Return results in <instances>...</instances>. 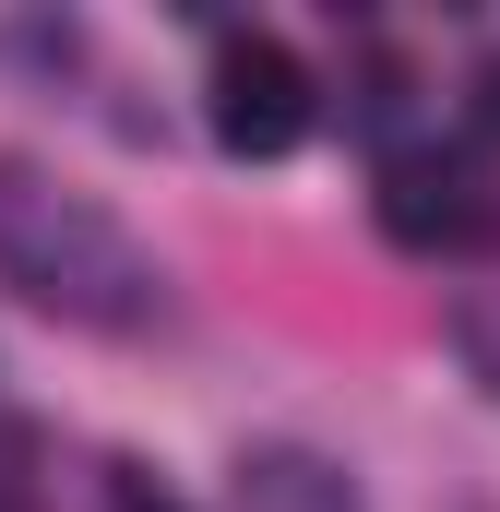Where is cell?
Masks as SVG:
<instances>
[{
	"label": "cell",
	"instance_id": "5b68a950",
	"mask_svg": "<svg viewBox=\"0 0 500 512\" xmlns=\"http://www.w3.org/2000/svg\"><path fill=\"white\" fill-rule=\"evenodd\" d=\"M24 465H36V441H24V429H0V512H24Z\"/></svg>",
	"mask_w": 500,
	"mask_h": 512
},
{
	"label": "cell",
	"instance_id": "8992f818",
	"mask_svg": "<svg viewBox=\"0 0 500 512\" xmlns=\"http://www.w3.org/2000/svg\"><path fill=\"white\" fill-rule=\"evenodd\" d=\"M477 131H489V143H500V60H489V72H477Z\"/></svg>",
	"mask_w": 500,
	"mask_h": 512
},
{
	"label": "cell",
	"instance_id": "3957f363",
	"mask_svg": "<svg viewBox=\"0 0 500 512\" xmlns=\"http://www.w3.org/2000/svg\"><path fill=\"white\" fill-rule=\"evenodd\" d=\"M381 239L393 251H465L489 239V191L465 155H393L381 167Z\"/></svg>",
	"mask_w": 500,
	"mask_h": 512
},
{
	"label": "cell",
	"instance_id": "277c9868",
	"mask_svg": "<svg viewBox=\"0 0 500 512\" xmlns=\"http://www.w3.org/2000/svg\"><path fill=\"white\" fill-rule=\"evenodd\" d=\"M239 512H358V501H346V477L322 453H250L239 465Z\"/></svg>",
	"mask_w": 500,
	"mask_h": 512
},
{
	"label": "cell",
	"instance_id": "6da1fadb",
	"mask_svg": "<svg viewBox=\"0 0 500 512\" xmlns=\"http://www.w3.org/2000/svg\"><path fill=\"white\" fill-rule=\"evenodd\" d=\"M0 262L24 274V298H48V310H72V322H131L143 286H155L120 227L84 215V203H60V191L0 203Z\"/></svg>",
	"mask_w": 500,
	"mask_h": 512
},
{
	"label": "cell",
	"instance_id": "7a4b0ae2",
	"mask_svg": "<svg viewBox=\"0 0 500 512\" xmlns=\"http://www.w3.org/2000/svg\"><path fill=\"white\" fill-rule=\"evenodd\" d=\"M310 131V72L274 48V36H239L215 60V143L227 155H286Z\"/></svg>",
	"mask_w": 500,
	"mask_h": 512
}]
</instances>
